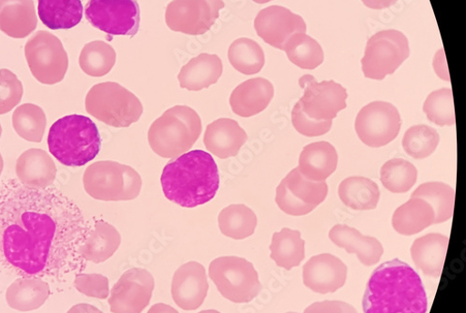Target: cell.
<instances>
[{
    "mask_svg": "<svg viewBox=\"0 0 466 313\" xmlns=\"http://www.w3.org/2000/svg\"><path fill=\"white\" fill-rule=\"evenodd\" d=\"M428 119L441 127L453 126L455 112L452 90L442 88L430 94L423 106Z\"/></svg>",
    "mask_w": 466,
    "mask_h": 313,
    "instance_id": "b9f144b4",
    "label": "cell"
},
{
    "mask_svg": "<svg viewBox=\"0 0 466 313\" xmlns=\"http://www.w3.org/2000/svg\"><path fill=\"white\" fill-rule=\"evenodd\" d=\"M2 134H3V128H2V125H0V137H2Z\"/></svg>",
    "mask_w": 466,
    "mask_h": 313,
    "instance_id": "6f0895ef",
    "label": "cell"
},
{
    "mask_svg": "<svg viewBox=\"0 0 466 313\" xmlns=\"http://www.w3.org/2000/svg\"><path fill=\"white\" fill-rule=\"evenodd\" d=\"M223 75V62L220 56L200 54L184 66L178 74L180 87L199 91L218 82Z\"/></svg>",
    "mask_w": 466,
    "mask_h": 313,
    "instance_id": "484cf974",
    "label": "cell"
},
{
    "mask_svg": "<svg viewBox=\"0 0 466 313\" xmlns=\"http://www.w3.org/2000/svg\"><path fill=\"white\" fill-rule=\"evenodd\" d=\"M218 223L223 235L241 240L254 235L258 227V217L245 205H231L221 211Z\"/></svg>",
    "mask_w": 466,
    "mask_h": 313,
    "instance_id": "836d02e7",
    "label": "cell"
},
{
    "mask_svg": "<svg viewBox=\"0 0 466 313\" xmlns=\"http://www.w3.org/2000/svg\"><path fill=\"white\" fill-rule=\"evenodd\" d=\"M258 35L268 45L284 50L288 40L296 34H306L302 17L282 6L268 7L255 20Z\"/></svg>",
    "mask_w": 466,
    "mask_h": 313,
    "instance_id": "9a60e30c",
    "label": "cell"
},
{
    "mask_svg": "<svg viewBox=\"0 0 466 313\" xmlns=\"http://www.w3.org/2000/svg\"><path fill=\"white\" fill-rule=\"evenodd\" d=\"M67 313H104L99 308L89 304H77L71 308Z\"/></svg>",
    "mask_w": 466,
    "mask_h": 313,
    "instance_id": "816d5d0a",
    "label": "cell"
},
{
    "mask_svg": "<svg viewBox=\"0 0 466 313\" xmlns=\"http://www.w3.org/2000/svg\"><path fill=\"white\" fill-rule=\"evenodd\" d=\"M338 166V154L329 142L321 141L306 146L299 156V171L307 179L326 181Z\"/></svg>",
    "mask_w": 466,
    "mask_h": 313,
    "instance_id": "d4e9b609",
    "label": "cell"
},
{
    "mask_svg": "<svg viewBox=\"0 0 466 313\" xmlns=\"http://www.w3.org/2000/svg\"><path fill=\"white\" fill-rule=\"evenodd\" d=\"M79 207L52 187L10 179L0 187V254L28 274L65 257L88 237Z\"/></svg>",
    "mask_w": 466,
    "mask_h": 313,
    "instance_id": "6da1fadb",
    "label": "cell"
},
{
    "mask_svg": "<svg viewBox=\"0 0 466 313\" xmlns=\"http://www.w3.org/2000/svg\"><path fill=\"white\" fill-rule=\"evenodd\" d=\"M383 186L393 194H405L412 189L418 179V170L410 162L395 158L381 168Z\"/></svg>",
    "mask_w": 466,
    "mask_h": 313,
    "instance_id": "f35d334b",
    "label": "cell"
},
{
    "mask_svg": "<svg viewBox=\"0 0 466 313\" xmlns=\"http://www.w3.org/2000/svg\"><path fill=\"white\" fill-rule=\"evenodd\" d=\"M86 110L108 126L128 128L143 115V105L133 92L115 82L92 86L86 97Z\"/></svg>",
    "mask_w": 466,
    "mask_h": 313,
    "instance_id": "8992f818",
    "label": "cell"
},
{
    "mask_svg": "<svg viewBox=\"0 0 466 313\" xmlns=\"http://www.w3.org/2000/svg\"><path fill=\"white\" fill-rule=\"evenodd\" d=\"M147 313H178V311L170 305L159 303L153 305Z\"/></svg>",
    "mask_w": 466,
    "mask_h": 313,
    "instance_id": "f5cc1de1",
    "label": "cell"
},
{
    "mask_svg": "<svg viewBox=\"0 0 466 313\" xmlns=\"http://www.w3.org/2000/svg\"><path fill=\"white\" fill-rule=\"evenodd\" d=\"M208 291L205 268L198 262L181 266L174 274L171 294L175 303L184 310L198 309Z\"/></svg>",
    "mask_w": 466,
    "mask_h": 313,
    "instance_id": "e0dca14e",
    "label": "cell"
},
{
    "mask_svg": "<svg viewBox=\"0 0 466 313\" xmlns=\"http://www.w3.org/2000/svg\"><path fill=\"white\" fill-rule=\"evenodd\" d=\"M15 171L22 184L33 187H47L56 177V167L50 155L39 148L25 151L17 160Z\"/></svg>",
    "mask_w": 466,
    "mask_h": 313,
    "instance_id": "603a6c76",
    "label": "cell"
},
{
    "mask_svg": "<svg viewBox=\"0 0 466 313\" xmlns=\"http://www.w3.org/2000/svg\"><path fill=\"white\" fill-rule=\"evenodd\" d=\"M85 15L93 26L109 35L135 36L140 26L137 0H89Z\"/></svg>",
    "mask_w": 466,
    "mask_h": 313,
    "instance_id": "30bf717a",
    "label": "cell"
},
{
    "mask_svg": "<svg viewBox=\"0 0 466 313\" xmlns=\"http://www.w3.org/2000/svg\"><path fill=\"white\" fill-rule=\"evenodd\" d=\"M303 313H358L357 309L344 301H323L309 306Z\"/></svg>",
    "mask_w": 466,
    "mask_h": 313,
    "instance_id": "c3c4849f",
    "label": "cell"
},
{
    "mask_svg": "<svg viewBox=\"0 0 466 313\" xmlns=\"http://www.w3.org/2000/svg\"><path fill=\"white\" fill-rule=\"evenodd\" d=\"M401 119L398 109L386 102L364 106L357 116L355 128L359 138L370 147H382L399 135Z\"/></svg>",
    "mask_w": 466,
    "mask_h": 313,
    "instance_id": "7c38bea8",
    "label": "cell"
},
{
    "mask_svg": "<svg viewBox=\"0 0 466 313\" xmlns=\"http://www.w3.org/2000/svg\"><path fill=\"white\" fill-rule=\"evenodd\" d=\"M434 225V211L423 199L410 198L396 209L392 217L394 230L402 236H413Z\"/></svg>",
    "mask_w": 466,
    "mask_h": 313,
    "instance_id": "4316f807",
    "label": "cell"
},
{
    "mask_svg": "<svg viewBox=\"0 0 466 313\" xmlns=\"http://www.w3.org/2000/svg\"><path fill=\"white\" fill-rule=\"evenodd\" d=\"M293 126L298 133L307 137L322 136L332 127V120H316L309 118L302 111L298 102L292 111Z\"/></svg>",
    "mask_w": 466,
    "mask_h": 313,
    "instance_id": "ee69618b",
    "label": "cell"
},
{
    "mask_svg": "<svg viewBox=\"0 0 466 313\" xmlns=\"http://www.w3.org/2000/svg\"><path fill=\"white\" fill-rule=\"evenodd\" d=\"M121 237L108 223L99 221L81 246L79 254L86 261L100 264L106 262L116 252Z\"/></svg>",
    "mask_w": 466,
    "mask_h": 313,
    "instance_id": "83f0119b",
    "label": "cell"
},
{
    "mask_svg": "<svg viewBox=\"0 0 466 313\" xmlns=\"http://www.w3.org/2000/svg\"><path fill=\"white\" fill-rule=\"evenodd\" d=\"M47 142L55 158L70 167H84L95 160L102 146L96 124L81 115L66 116L56 121Z\"/></svg>",
    "mask_w": 466,
    "mask_h": 313,
    "instance_id": "277c9868",
    "label": "cell"
},
{
    "mask_svg": "<svg viewBox=\"0 0 466 313\" xmlns=\"http://www.w3.org/2000/svg\"><path fill=\"white\" fill-rule=\"evenodd\" d=\"M362 307L364 313H426L428 301L419 274L394 259L371 273Z\"/></svg>",
    "mask_w": 466,
    "mask_h": 313,
    "instance_id": "7a4b0ae2",
    "label": "cell"
},
{
    "mask_svg": "<svg viewBox=\"0 0 466 313\" xmlns=\"http://www.w3.org/2000/svg\"><path fill=\"white\" fill-rule=\"evenodd\" d=\"M284 51L293 65L304 70H315L324 62V52L318 41L306 34H296L285 45Z\"/></svg>",
    "mask_w": 466,
    "mask_h": 313,
    "instance_id": "e575fe53",
    "label": "cell"
},
{
    "mask_svg": "<svg viewBox=\"0 0 466 313\" xmlns=\"http://www.w3.org/2000/svg\"><path fill=\"white\" fill-rule=\"evenodd\" d=\"M27 65L42 84L55 85L64 80L69 67L68 54L60 40L48 33L38 31L25 46Z\"/></svg>",
    "mask_w": 466,
    "mask_h": 313,
    "instance_id": "9c48e42d",
    "label": "cell"
},
{
    "mask_svg": "<svg viewBox=\"0 0 466 313\" xmlns=\"http://www.w3.org/2000/svg\"><path fill=\"white\" fill-rule=\"evenodd\" d=\"M440 142L441 136L436 129L427 125H417L403 136L402 146L412 158L421 160L436 151Z\"/></svg>",
    "mask_w": 466,
    "mask_h": 313,
    "instance_id": "ab89813d",
    "label": "cell"
},
{
    "mask_svg": "<svg viewBox=\"0 0 466 313\" xmlns=\"http://www.w3.org/2000/svg\"><path fill=\"white\" fill-rule=\"evenodd\" d=\"M284 180L290 193L305 204L318 207L327 198L329 187L326 181L309 180L298 168L293 169Z\"/></svg>",
    "mask_w": 466,
    "mask_h": 313,
    "instance_id": "60d3db41",
    "label": "cell"
},
{
    "mask_svg": "<svg viewBox=\"0 0 466 313\" xmlns=\"http://www.w3.org/2000/svg\"><path fill=\"white\" fill-rule=\"evenodd\" d=\"M83 184L86 194L96 200L122 201L124 176L122 165L101 161L90 165L85 171Z\"/></svg>",
    "mask_w": 466,
    "mask_h": 313,
    "instance_id": "ac0fdd59",
    "label": "cell"
},
{
    "mask_svg": "<svg viewBox=\"0 0 466 313\" xmlns=\"http://www.w3.org/2000/svg\"><path fill=\"white\" fill-rule=\"evenodd\" d=\"M274 97L273 85L265 78L247 80L232 92L230 106L242 117H251L263 112Z\"/></svg>",
    "mask_w": 466,
    "mask_h": 313,
    "instance_id": "ffe728a7",
    "label": "cell"
},
{
    "mask_svg": "<svg viewBox=\"0 0 466 313\" xmlns=\"http://www.w3.org/2000/svg\"><path fill=\"white\" fill-rule=\"evenodd\" d=\"M411 198H420L428 202L434 211V225L445 223L452 217L455 204V190L443 182L421 184Z\"/></svg>",
    "mask_w": 466,
    "mask_h": 313,
    "instance_id": "d6a6232c",
    "label": "cell"
},
{
    "mask_svg": "<svg viewBox=\"0 0 466 313\" xmlns=\"http://www.w3.org/2000/svg\"><path fill=\"white\" fill-rule=\"evenodd\" d=\"M303 88V96L299 103L309 118L332 120L338 113L347 108V89L334 82H318L312 76H304L299 80Z\"/></svg>",
    "mask_w": 466,
    "mask_h": 313,
    "instance_id": "4fadbf2b",
    "label": "cell"
},
{
    "mask_svg": "<svg viewBox=\"0 0 466 313\" xmlns=\"http://www.w3.org/2000/svg\"><path fill=\"white\" fill-rule=\"evenodd\" d=\"M4 167H5V163H4L3 156H2V154H0V176H2V173L4 171Z\"/></svg>",
    "mask_w": 466,
    "mask_h": 313,
    "instance_id": "db71d44e",
    "label": "cell"
},
{
    "mask_svg": "<svg viewBox=\"0 0 466 313\" xmlns=\"http://www.w3.org/2000/svg\"><path fill=\"white\" fill-rule=\"evenodd\" d=\"M289 313H295V312H289Z\"/></svg>",
    "mask_w": 466,
    "mask_h": 313,
    "instance_id": "680465c9",
    "label": "cell"
},
{
    "mask_svg": "<svg viewBox=\"0 0 466 313\" xmlns=\"http://www.w3.org/2000/svg\"><path fill=\"white\" fill-rule=\"evenodd\" d=\"M228 59L233 68L245 76L258 74L265 66L262 47L248 38L238 39L230 45Z\"/></svg>",
    "mask_w": 466,
    "mask_h": 313,
    "instance_id": "d590c367",
    "label": "cell"
},
{
    "mask_svg": "<svg viewBox=\"0 0 466 313\" xmlns=\"http://www.w3.org/2000/svg\"><path fill=\"white\" fill-rule=\"evenodd\" d=\"M23 85L17 76L7 69L0 70V115L12 111L22 100Z\"/></svg>",
    "mask_w": 466,
    "mask_h": 313,
    "instance_id": "7bdbcfd3",
    "label": "cell"
},
{
    "mask_svg": "<svg viewBox=\"0 0 466 313\" xmlns=\"http://www.w3.org/2000/svg\"><path fill=\"white\" fill-rule=\"evenodd\" d=\"M247 139L246 132L236 120L219 118L207 127L204 144L211 154L224 160L237 156Z\"/></svg>",
    "mask_w": 466,
    "mask_h": 313,
    "instance_id": "d6986e66",
    "label": "cell"
},
{
    "mask_svg": "<svg viewBox=\"0 0 466 313\" xmlns=\"http://www.w3.org/2000/svg\"><path fill=\"white\" fill-rule=\"evenodd\" d=\"M253 2L258 5H265L269 2H272V0H253Z\"/></svg>",
    "mask_w": 466,
    "mask_h": 313,
    "instance_id": "11a10c76",
    "label": "cell"
},
{
    "mask_svg": "<svg viewBox=\"0 0 466 313\" xmlns=\"http://www.w3.org/2000/svg\"><path fill=\"white\" fill-rule=\"evenodd\" d=\"M224 0H173L166 12L167 26L188 35H203L219 18Z\"/></svg>",
    "mask_w": 466,
    "mask_h": 313,
    "instance_id": "8fae6325",
    "label": "cell"
},
{
    "mask_svg": "<svg viewBox=\"0 0 466 313\" xmlns=\"http://www.w3.org/2000/svg\"><path fill=\"white\" fill-rule=\"evenodd\" d=\"M410 54L407 36L395 29L380 31L367 43L361 59L366 78L383 80L393 75Z\"/></svg>",
    "mask_w": 466,
    "mask_h": 313,
    "instance_id": "ba28073f",
    "label": "cell"
},
{
    "mask_svg": "<svg viewBox=\"0 0 466 313\" xmlns=\"http://www.w3.org/2000/svg\"><path fill=\"white\" fill-rule=\"evenodd\" d=\"M201 133L199 115L189 106H177L152 123L148 143L162 158L176 159L194 146Z\"/></svg>",
    "mask_w": 466,
    "mask_h": 313,
    "instance_id": "5b68a950",
    "label": "cell"
},
{
    "mask_svg": "<svg viewBox=\"0 0 466 313\" xmlns=\"http://www.w3.org/2000/svg\"><path fill=\"white\" fill-rule=\"evenodd\" d=\"M75 288L89 298L106 299L109 296V280L101 274H79L75 280Z\"/></svg>",
    "mask_w": 466,
    "mask_h": 313,
    "instance_id": "f6af8a7d",
    "label": "cell"
},
{
    "mask_svg": "<svg viewBox=\"0 0 466 313\" xmlns=\"http://www.w3.org/2000/svg\"><path fill=\"white\" fill-rule=\"evenodd\" d=\"M269 249L270 258L287 270L299 267L305 258V241L300 232L289 228L273 235Z\"/></svg>",
    "mask_w": 466,
    "mask_h": 313,
    "instance_id": "1f68e13d",
    "label": "cell"
},
{
    "mask_svg": "<svg viewBox=\"0 0 466 313\" xmlns=\"http://www.w3.org/2000/svg\"><path fill=\"white\" fill-rule=\"evenodd\" d=\"M364 5L372 10H383L394 5L398 0H361Z\"/></svg>",
    "mask_w": 466,
    "mask_h": 313,
    "instance_id": "f907efd6",
    "label": "cell"
},
{
    "mask_svg": "<svg viewBox=\"0 0 466 313\" xmlns=\"http://www.w3.org/2000/svg\"><path fill=\"white\" fill-rule=\"evenodd\" d=\"M34 0H0V30L14 39H24L37 27Z\"/></svg>",
    "mask_w": 466,
    "mask_h": 313,
    "instance_id": "7402d4cb",
    "label": "cell"
},
{
    "mask_svg": "<svg viewBox=\"0 0 466 313\" xmlns=\"http://www.w3.org/2000/svg\"><path fill=\"white\" fill-rule=\"evenodd\" d=\"M46 124V116L44 110L33 104L19 106L13 115L15 131L21 138L28 142H42Z\"/></svg>",
    "mask_w": 466,
    "mask_h": 313,
    "instance_id": "74e56055",
    "label": "cell"
},
{
    "mask_svg": "<svg viewBox=\"0 0 466 313\" xmlns=\"http://www.w3.org/2000/svg\"><path fill=\"white\" fill-rule=\"evenodd\" d=\"M50 289L46 281L40 278H19L6 292L8 305L19 311L38 309L48 299Z\"/></svg>",
    "mask_w": 466,
    "mask_h": 313,
    "instance_id": "4dcf8cb0",
    "label": "cell"
},
{
    "mask_svg": "<svg viewBox=\"0 0 466 313\" xmlns=\"http://www.w3.org/2000/svg\"><path fill=\"white\" fill-rule=\"evenodd\" d=\"M450 239L441 234H428L415 240L411 257L426 276L439 278L444 269Z\"/></svg>",
    "mask_w": 466,
    "mask_h": 313,
    "instance_id": "cb8c5ba5",
    "label": "cell"
},
{
    "mask_svg": "<svg viewBox=\"0 0 466 313\" xmlns=\"http://www.w3.org/2000/svg\"><path fill=\"white\" fill-rule=\"evenodd\" d=\"M161 183L169 201L194 208L210 202L218 193V166L208 152L201 149L186 152L166 166Z\"/></svg>",
    "mask_w": 466,
    "mask_h": 313,
    "instance_id": "3957f363",
    "label": "cell"
},
{
    "mask_svg": "<svg viewBox=\"0 0 466 313\" xmlns=\"http://www.w3.org/2000/svg\"><path fill=\"white\" fill-rule=\"evenodd\" d=\"M38 15L50 29H71L83 18L81 0H38Z\"/></svg>",
    "mask_w": 466,
    "mask_h": 313,
    "instance_id": "f1b7e54d",
    "label": "cell"
},
{
    "mask_svg": "<svg viewBox=\"0 0 466 313\" xmlns=\"http://www.w3.org/2000/svg\"><path fill=\"white\" fill-rule=\"evenodd\" d=\"M208 273L221 295L234 303L251 302L262 290L258 271L244 258H217L210 263Z\"/></svg>",
    "mask_w": 466,
    "mask_h": 313,
    "instance_id": "52a82bcc",
    "label": "cell"
},
{
    "mask_svg": "<svg viewBox=\"0 0 466 313\" xmlns=\"http://www.w3.org/2000/svg\"><path fill=\"white\" fill-rule=\"evenodd\" d=\"M116 58V52L110 45L103 41H96L84 46L80 54L79 65L86 75L102 77L113 69Z\"/></svg>",
    "mask_w": 466,
    "mask_h": 313,
    "instance_id": "8d00e7d4",
    "label": "cell"
},
{
    "mask_svg": "<svg viewBox=\"0 0 466 313\" xmlns=\"http://www.w3.org/2000/svg\"><path fill=\"white\" fill-rule=\"evenodd\" d=\"M275 200L279 209L291 216H304L317 207L305 204L294 197L289 190L284 179L277 187Z\"/></svg>",
    "mask_w": 466,
    "mask_h": 313,
    "instance_id": "bcb514c9",
    "label": "cell"
},
{
    "mask_svg": "<svg viewBox=\"0 0 466 313\" xmlns=\"http://www.w3.org/2000/svg\"><path fill=\"white\" fill-rule=\"evenodd\" d=\"M124 176V192L122 201L135 200L142 189L141 176L133 167L122 165Z\"/></svg>",
    "mask_w": 466,
    "mask_h": 313,
    "instance_id": "7dc6e473",
    "label": "cell"
},
{
    "mask_svg": "<svg viewBox=\"0 0 466 313\" xmlns=\"http://www.w3.org/2000/svg\"><path fill=\"white\" fill-rule=\"evenodd\" d=\"M329 237L336 246L345 248L349 254L357 255L360 262L366 267L378 264L384 254V247L379 239L363 236L357 229L348 226H335L329 231Z\"/></svg>",
    "mask_w": 466,
    "mask_h": 313,
    "instance_id": "44dd1931",
    "label": "cell"
},
{
    "mask_svg": "<svg viewBox=\"0 0 466 313\" xmlns=\"http://www.w3.org/2000/svg\"><path fill=\"white\" fill-rule=\"evenodd\" d=\"M154 290V278L146 269L133 268L124 273L113 287L108 299L113 313H142Z\"/></svg>",
    "mask_w": 466,
    "mask_h": 313,
    "instance_id": "5bb4252c",
    "label": "cell"
},
{
    "mask_svg": "<svg viewBox=\"0 0 466 313\" xmlns=\"http://www.w3.org/2000/svg\"><path fill=\"white\" fill-rule=\"evenodd\" d=\"M348 267L338 257L323 254L310 258L303 267V283L315 293H335L347 283Z\"/></svg>",
    "mask_w": 466,
    "mask_h": 313,
    "instance_id": "2e32d148",
    "label": "cell"
},
{
    "mask_svg": "<svg viewBox=\"0 0 466 313\" xmlns=\"http://www.w3.org/2000/svg\"><path fill=\"white\" fill-rule=\"evenodd\" d=\"M446 58H445V53L444 49L441 50L436 56H434L433 60V68L434 71L437 72L438 76L445 80L450 81L449 73H446L442 67L443 64H445ZM447 69V68H445ZM448 70V69H447Z\"/></svg>",
    "mask_w": 466,
    "mask_h": 313,
    "instance_id": "681fc988",
    "label": "cell"
},
{
    "mask_svg": "<svg viewBox=\"0 0 466 313\" xmlns=\"http://www.w3.org/2000/svg\"><path fill=\"white\" fill-rule=\"evenodd\" d=\"M198 313H221V312L218 310H216V309H207V310H202Z\"/></svg>",
    "mask_w": 466,
    "mask_h": 313,
    "instance_id": "9f6ffc18",
    "label": "cell"
},
{
    "mask_svg": "<svg viewBox=\"0 0 466 313\" xmlns=\"http://www.w3.org/2000/svg\"><path fill=\"white\" fill-rule=\"evenodd\" d=\"M339 197L354 210L375 209L380 199L378 184L363 177H350L339 186Z\"/></svg>",
    "mask_w": 466,
    "mask_h": 313,
    "instance_id": "f546056e",
    "label": "cell"
}]
</instances>
